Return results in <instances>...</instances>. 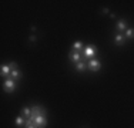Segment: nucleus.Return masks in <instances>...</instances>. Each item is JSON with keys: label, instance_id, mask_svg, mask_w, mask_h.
I'll use <instances>...</instances> for the list:
<instances>
[{"label": "nucleus", "instance_id": "1", "mask_svg": "<svg viewBox=\"0 0 134 128\" xmlns=\"http://www.w3.org/2000/svg\"><path fill=\"white\" fill-rule=\"evenodd\" d=\"M34 124L37 125V128H46V117H44V111L40 112L39 115L34 118Z\"/></svg>", "mask_w": 134, "mask_h": 128}, {"label": "nucleus", "instance_id": "2", "mask_svg": "<svg viewBox=\"0 0 134 128\" xmlns=\"http://www.w3.org/2000/svg\"><path fill=\"white\" fill-rule=\"evenodd\" d=\"M14 80L13 78H7L4 81V88H6V91H9V93H11V91L14 90Z\"/></svg>", "mask_w": 134, "mask_h": 128}, {"label": "nucleus", "instance_id": "3", "mask_svg": "<svg viewBox=\"0 0 134 128\" xmlns=\"http://www.w3.org/2000/svg\"><path fill=\"white\" fill-rule=\"evenodd\" d=\"M94 48H96V47H94V46H88V47H86V48H84V56L90 58V57H91V56H93V54H94V51H96V50H94Z\"/></svg>", "mask_w": 134, "mask_h": 128}, {"label": "nucleus", "instance_id": "4", "mask_svg": "<svg viewBox=\"0 0 134 128\" xmlns=\"http://www.w3.org/2000/svg\"><path fill=\"white\" fill-rule=\"evenodd\" d=\"M100 61H97V60H90V68H91V71H97L100 68Z\"/></svg>", "mask_w": 134, "mask_h": 128}, {"label": "nucleus", "instance_id": "5", "mask_svg": "<svg viewBox=\"0 0 134 128\" xmlns=\"http://www.w3.org/2000/svg\"><path fill=\"white\" fill-rule=\"evenodd\" d=\"M9 74H11L10 65H3V67H2V76L6 77V76H9Z\"/></svg>", "mask_w": 134, "mask_h": 128}, {"label": "nucleus", "instance_id": "6", "mask_svg": "<svg viewBox=\"0 0 134 128\" xmlns=\"http://www.w3.org/2000/svg\"><path fill=\"white\" fill-rule=\"evenodd\" d=\"M71 58V61H74V63H79L80 61V54L79 53H76V51H73V53H70V56H68Z\"/></svg>", "mask_w": 134, "mask_h": 128}, {"label": "nucleus", "instance_id": "7", "mask_svg": "<svg viewBox=\"0 0 134 128\" xmlns=\"http://www.w3.org/2000/svg\"><path fill=\"white\" fill-rule=\"evenodd\" d=\"M125 27H127V23H125L124 20H120L118 24H117V30H118V31H123V30H125Z\"/></svg>", "mask_w": 134, "mask_h": 128}, {"label": "nucleus", "instance_id": "8", "mask_svg": "<svg viewBox=\"0 0 134 128\" xmlns=\"http://www.w3.org/2000/svg\"><path fill=\"white\" fill-rule=\"evenodd\" d=\"M11 77H13V78H20V77H22V73H20L19 70H11V74H10Z\"/></svg>", "mask_w": 134, "mask_h": 128}, {"label": "nucleus", "instance_id": "9", "mask_svg": "<svg viewBox=\"0 0 134 128\" xmlns=\"http://www.w3.org/2000/svg\"><path fill=\"white\" fill-rule=\"evenodd\" d=\"M26 128H37V125L34 124V122L31 121V119H29V118H27V121H26Z\"/></svg>", "mask_w": 134, "mask_h": 128}, {"label": "nucleus", "instance_id": "10", "mask_svg": "<svg viewBox=\"0 0 134 128\" xmlns=\"http://www.w3.org/2000/svg\"><path fill=\"white\" fill-rule=\"evenodd\" d=\"M76 68H77V71H83V70L86 68V64H84L83 61H79V63L76 64Z\"/></svg>", "mask_w": 134, "mask_h": 128}, {"label": "nucleus", "instance_id": "11", "mask_svg": "<svg viewBox=\"0 0 134 128\" xmlns=\"http://www.w3.org/2000/svg\"><path fill=\"white\" fill-rule=\"evenodd\" d=\"M22 114H23L24 117H27V118H30V115H31V110H30V108H23Z\"/></svg>", "mask_w": 134, "mask_h": 128}, {"label": "nucleus", "instance_id": "12", "mask_svg": "<svg viewBox=\"0 0 134 128\" xmlns=\"http://www.w3.org/2000/svg\"><path fill=\"white\" fill-rule=\"evenodd\" d=\"M116 43L117 44H123V43H124V37H123L121 34H117L116 36Z\"/></svg>", "mask_w": 134, "mask_h": 128}, {"label": "nucleus", "instance_id": "13", "mask_svg": "<svg viewBox=\"0 0 134 128\" xmlns=\"http://www.w3.org/2000/svg\"><path fill=\"white\" fill-rule=\"evenodd\" d=\"M125 37H127V39H133L134 37V30L133 28H128V30L125 31Z\"/></svg>", "mask_w": 134, "mask_h": 128}, {"label": "nucleus", "instance_id": "14", "mask_svg": "<svg viewBox=\"0 0 134 128\" xmlns=\"http://www.w3.org/2000/svg\"><path fill=\"white\" fill-rule=\"evenodd\" d=\"M81 47H83V44H81L80 41H77V43H74V44H73V48H74V51H79Z\"/></svg>", "mask_w": 134, "mask_h": 128}, {"label": "nucleus", "instance_id": "15", "mask_svg": "<svg viewBox=\"0 0 134 128\" xmlns=\"http://www.w3.org/2000/svg\"><path fill=\"white\" fill-rule=\"evenodd\" d=\"M16 124L19 125V127H22V125H23V118H22V117H17V119H16Z\"/></svg>", "mask_w": 134, "mask_h": 128}, {"label": "nucleus", "instance_id": "16", "mask_svg": "<svg viewBox=\"0 0 134 128\" xmlns=\"http://www.w3.org/2000/svg\"><path fill=\"white\" fill-rule=\"evenodd\" d=\"M10 68H11V70H16V68H17L16 63H10Z\"/></svg>", "mask_w": 134, "mask_h": 128}]
</instances>
